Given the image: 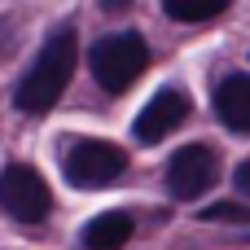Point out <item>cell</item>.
Instances as JSON below:
<instances>
[{"instance_id":"obj_7","label":"cell","mask_w":250,"mask_h":250,"mask_svg":"<svg viewBox=\"0 0 250 250\" xmlns=\"http://www.w3.org/2000/svg\"><path fill=\"white\" fill-rule=\"evenodd\" d=\"M215 119L229 132H250V75H229L215 83Z\"/></svg>"},{"instance_id":"obj_11","label":"cell","mask_w":250,"mask_h":250,"mask_svg":"<svg viewBox=\"0 0 250 250\" xmlns=\"http://www.w3.org/2000/svg\"><path fill=\"white\" fill-rule=\"evenodd\" d=\"M233 185H237V189L250 198V158H246V163H237V171H233Z\"/></svg>"},{"instance_id":"obj_5","label":"cell","mask_w":250,"mask_h":250,"mask_svg":"<svg viewBox=\"0 0 250 250\" xmlns=\"http://www.w3.org/2000/svg\"><path fill=\"white\" fill-rule=\"evenodd\" d=\"M215 180H220V158L211 145H185L167 163V193L176 202H198L202 193H211Z\"/></svg>"},{"instance_id":"obj_6","label":"cell","mask_w":250,"mask_h":250,"mask_svg":"<svg viewBox=\"0 0 250 250\" xmlns=\"http://www.w3.org/2000/svg\"><path fill=\"white\" fill-rule=\"evenodd\" d=\"M189 97L180 92V88H158L145 105H141V114H136V123H132V132H136V141H145V145H154V141H163V136H171L185 119H189Z\"/></svg>"},{"instance_id":"obj_8","label":"cell","mask_w":250,"mask_h":250,"mask_svg":"<svg viewBox=\"0 0 250 250\" xmlns=\"http://www.w3.org/2000/svg\"><path fill=\"white\" fill-rule=\"evenodd\" d=\"M132 233H136V224H132L127 211H105V215H97V220L83 224L79 246L83 250H123L132 242Z\"/></svg>"},{"instance_id":"obj_10","label":"cell","mask_w":250,"mask_h":250,"mask_svg":"<svg viewBox=\"0 0 250 250\" xmlns=\"http://www.w3.org/2000/svg\"><path fill=\"white\" fill-rule=\"evenodd\" d=\"M198 220H207V224H250V211H242L237 202H215V207L198 211Z\"/></svg>"},{"instance_id":"obj_4","label":"cell","mask_w":250,"mask_h":250,"mask_svg":"<svg viewBox=\"0 0 250 250\" xmlns=\"http://www.w3.org/2000/svg\"><path fill=\"white\" fill-rule=\"evenodd\" d=\"M0 211L18 224H44L53 211V193L44 176L26 163H9L0 171Z\"/></svg>"},{"instance_id":"obj_1","label":"cell","mask_w":250,"mask_h":250,"mask_svg":"<svg viewBox=\"0 0 250 250\" xmlns=\"http://www.w3.org/2000/svg\"><path fill=\"white\" fill-rule=\"evenodd\" d=\"M75 62H79V35H75L70 22H62V26L44 40V48L35 53L31 70L18 79L13 105H18L22 114H48V110L62 101V92L70 88Z\"/></svg>"},{"instance_id":"obj_9","label":"cell","mask_w":250,"mask_h":250,"mask_svg":"<svg viewBox=\"0 0 250 250\" xmlns=\"http://www.w3.org/2000/svg\"><path fill=\"white\" fill-rule=\"evenodd\" d=\"M163 9H167V18H176V22H211V18L229 13V0H207V4H189V0H167Z\"/></svg>"},{"instance_id":"obj_3","label":"cell","mask_w":250,"mask_h":250,"mask_svg":"<svg viewBox=\"0 0 250 250\" xmlns=\"http://www.w3.org/2000/svg\"><path fill=\"white\" fill-rule=\"evenodd\" d=\"M62 171L75 189H110L127 171V154L110 141H75L62 158Z\"/></svg>"},{"instance_id":"obj_2","label":"cell","mask_w":250,"mask_h":250,"mask_svg":"<svg viewBox=\"0 0 250 250\" xmlns=\"http://www.w3.org/2000/svg\"><path fill=\"white\" fill-rule=\"evenodd\" d=\"M88 66H92V79L105 88V92H127L145 70H149V44L141 31H114V35H101L88 53Z\"/></svg>"}]
</instances>
